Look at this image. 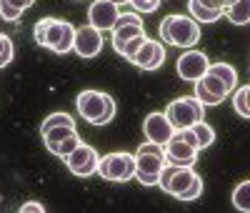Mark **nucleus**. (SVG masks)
Here are the masks:
<instances>
[{
  "label": "nucleus",
  "instance_id": "1",
  "mask_svg": "<svg viewBox=\"0 0 250 213\" xmlns=\"http://www.w3.org/2000/svg\"><path fill=\"white\" fill-rule=\"evenodd\" d=\"M33 38H35L38 46L53 50L55 55H65V53L73 50L75 28H73V23H68V20H62V18H43L35 23Z\"/></svg>",
  "mask_w": 250,
  "mask_h": 213
},
{
  "label": "nucleus",
  "instance_id": "2",
  "mask_svg": "<svg viewBox=\"0 0 250 213\" xmlns=\"http://www.w3.org/2000/svg\"><path fill=\"white\" fill-rule=\"evenodd\" d=\"M160 38L163 43L175 48H193L200 40V23L190 15H165L160 20Z\"/></svg>",
  "mask_w": 250,
  "mask_h": 213
},
{
  "label": "nucleus",
  "instance_id": "3",
  "mask_svg": "<svg viewBox=\"0 0 250 213\" xmlns=\"http://www.w3.org/2000/svg\"><path fill=\"white\" fill-rule=\"evenodd\" d=\"M75 108L90 125H105L115 118V100L103 91H83L75 98Z\"/></svg>",
  "mask_w": 250,
  "mask_h": 213
},
{
  "label": "nucleus",
  "instance_id": "4",
  "mask_svg": "<svg viewBox=\"0 0 250 213\" xmlns=\"http://www.w3.org/2000/svg\"><path fill=\"white\" fill-rule=\"evenodd\" d=\"M168 158H165V148L158 143H143L135 153V178L143 186H158L160 170L165 168Z\"/></svg>",
  "mask_w": 250,
  "mask_h": 213
},
{
  "label": "nucleus",
  "instance_id": "5",
  "mask_svg": "<svg viewBox=\"0 0 250 213\" xmlns=\"http://www.w3.org/2000/svg\"><path fill=\"white\" fill-rule=\"evenodd\" d=\"M200 176L193 170V166H175V163H165V168L160 170L158 186L165 190L168 196H175L178 201L193 188V183Z\"/></svg>",
  "mask_w": 250,
  "mask_h": 213
},
{
  "label": "nucleus",
  "instance_id": "6",
  "mask_svg": "<svg viewBox=\"0 0 250 213\" xmlns=\"http://www.w3.org/2000/svg\"><path fill=\"white\" fill-rule=\"evenodd\" d=\"M165 116H168L175 131H180V128H190V125L205 120V105L195 95H183V98H175L165 108Z\"/></svg>",
  "mask_w": 250,
  "mask_h": 213
},
{
  "label": "nucleus",
  "instance_id": "7",
  "mask_svg": "<svg viewBox=\"0 0 250 213\" xmlns=\"http://www.w3.org/2000/svg\"><path fill=\"white\" fill-rule=\"evenodd\" d=\"M98 176L110 183H128L130 178H135V156L125 151L103 156L98 163Z\"/></svg>",
  "mask_w": 250,
  "mask_h": 213
},
{
  "label": "nucleus",
  "instance_id": "8",
  "mask_svg": "<svg viewBox=\"0 0 250 213\" xmlns=\"http://www.w3.org/2000/svg\"><path fill=\"white\" fill-rule=\"evenodd\" d=\"M62 161H65V166H68V170H70L73 176H78V178H88V176L98 173L100 156H98V151H95L93 145L80 143L75 151H73L68 158H62Z\"/></svg>",
  "mask_w": 250,
  "mask_h": 213
},
{
  "label": "nucleus",
  "instance_id": "9",
  "mask_svg": "<svg viewBox=\"0 0 250 213\" xmlns=\"http://www.w3.org/2000/svg\"><path fill=\"white\" fill-rule=\"evenodd\" d=\"M110 33H113V38H110L113 50L115 53H123L125 43H130L138 35H145V28H143V20H140L138 13H120L118 23H115V28Z\"/></svg>",
  "mask_w": 250,
  "mask_h": 213
},
{
  "label": "nucleus",
  "instance_id": "10",
  "mask_svg": "<svg viewBox=\"0 0 250 213\" xmlns=\"http://www.w3.org/2000/svg\"><path fill=\"white\" fill-rule=\"evenodd\" d=\"M230 93H233V91L228 88V85H225L218 75H213L210 71H208L200 80H195V98H198L203 105H220Z\"/></svg>",
  "mask_w": 250,
  "mask_h": 213
},
{
  "label": "nucleus",
  "instance_id": "11",
  "mask_svg": "<svg viewBox=\"0 0 250 213\" xmlns=\"http://www.w3.org/2000/svg\"><path fill=\"white\" fill-rule=\"evenodd\" d=\"M208 68H210V60H208V55L203 50H193V48H188L180 58H178V75L188 83H195L200 80Z\"/></svg>",
  "mask_w": 250,
  "mask_h": 213
},
{
  "label": "nucleus",
  "instance_id": "12",
  "mask_svg": "<svg viewBox=\"0 0 250 213\" xmlns=\"http://www.w3.org/2000/svg\"><path fill=\"white\" fill-rule=\"evenodd\" d=\"M120 18V5L113 3V0H95L88 8V23L98 30H113L115 23Z\"/></svg>",
  "mask_w": 250,
  "mask_h": 213
},
{
  "label": "nucleus",
  "instance_id": "13",
  "mask_svg": "<svg viewBox=\"0 0 250 213\" xmlns=\"http://www.w3.org/2000/svg\"><path fill=\"white\" fill-rule=\"evenodd\" d=\"M103 30L93 28L90 23L88 25H80L75 28V43H73V50L80 55V58H95L100 50H103Z\"/></svg>",
  "mask_w": 250,
  "mask_h": 213
},
{
  "label": "nucleus",
  "instance_id": "14",
  "mask_svg": "<svg viewBox=\"0 0 250 213\" xmlns=\"http://www.w3.org/2000/svg\"><path fill=\"white\" fill-rule=\"evenodd\" d=\"M143 133L150 143H158V145L165 148V143L175 136V128H173V123L168 120L165 113H150L143 120Z\"/></svg>",
  "mask_w": 250,
  "mask_h": 213
},
{
  "label": "nucleus",
  "instance_id": "15",
  "mask_svg": "<svg viewBox=\"0 0 250 213\" xmlns=\"http://www.w3.org/2000/svg\"><path fill=\"white\" fill-rule=\"evenodd\" d=\"M130 63L135 68H140V71H158L163 63H165V46L163 43H158V40H145L143 43V48L130 58Z\"/></svg>",
  "mask_w": 250,
  "mask_h": 213
},
{
  "label": "nucleus",
  "instance_id": "16",
  "mask_svg": "<svg viewBox=\"0 0 250 213\" xmlns=\"http://www.w3.org/2000/svg\"><path fill=\"white\" fill-rule=\"evenodd\" d=\"M165 158H168V163H175V166H193L198 161V148L190 145L175 131V136L165 143Z\"/></svg>",
  "mask_w": 250,
  "mask_h": 213
},
{
  "label": "nucleus",
  "instance_id": "17",
  "mask_svg": "<svg viewBox=\"0 0 250 213\" xmlns=\"http://www.w3.org/2000/svg\"><path fill=\"white\" fill-rule=\"evenodd\" d=\"M188 10H190V18L198 20V23H215L220 20L225 13L223 10H215V8H208L200 0H188Z\"/></svg>",
  "mask_w": 250,
  "mask_h": 213
},
{
  "label": "nucleus",
  "instance_id": "18",
  "mask_svg": "<svg viewBox=\"0 0 250 213\" xmlns=\"http://www.w3.org/2000/svg\"><path fill=\"white\" fill-rule=\"evenodd\" d=\"M228 23L233 25H245L250 23V0H235V3L225 10Z\"/></svg>",
  "mask_w": 250,
  "mask_h": 213
},
{
  "label": "nucleus",
  "instance_id": "19",
  "mask_svg": "<svg viewBox=\"0 0 250 213\" xmlns=\"http://www.w3.org/2000/svg\"><path fill=\"white\" fill-rule=\"evenodd\" d=\"M208 71H210L213 75H218L230 91H235V85H238V71L230 66V63H210V68H208Z\"/></svg>",
  "mask_w": 250,
  "mask_h": 213
},
{
  "label": "nucleus",
  "instance_id": "20",
  "mask_svg": "<svg viewBox=\"0 0 250 213\" xmlns=\"http://www.w3.org/2000/svg\"><path fill=\"white\" fill-rule=\"evenodd\" d=\"M233 206L243 213H250V181H243L233 188V196H230Z\"/></svg>",
  "mask_w": 250,
  "mask_h": 213
},
{
  "label": "nucleus",
  "instance_id": "21",
  "mask_svg": "<svg viewBox=\"0 0 250 213\" xmlns=\"http://www.w3.org/2000/svg\"><path fill=\"white\" fill-rule=\"evenodd\" d=\"M233 108L240 118H250V85H243V88L235 91L233 95Z\"/></svg>",
  "mask_w": 250,
  "mask_h": 213
},
{
  "label": "nucleus",
  "instance_id": "22",
  "mask_svg": "<svg viewBox=\"0 0 250 213\" xmlns=\"http://www.w3.org/2000/svg\"><path fill=\"white\" fill-rule=\"evenodd\" d=\"M193 128V133H195V138H198V145H200V151L203 148H208V145H213V141H215V131L210 125H208L205 120H200V123H195V125H190Z\"/></svg>",
  "mask_w": 250,
  "mask_h": 213
},
{
  "label": "nucleus",
  "instance_id": "23",
  "mask_svg": "<svg viewBox=\"0 0 250 213\" xmlns=\"http://www.w3.org/2000/svg\"><path fill=\"white\" fill-rule=\"evenodd\" d=\"M55 125H75V120L68 116V113H62V111H58V113H50L43 123H40V136L43 133H48L50 128H55Z\"/></svg>",
  "mask_w": 250,
  "mask_h": 213
},
{
  "label": "nucleus",
  "instance_id": "24",
  "mask_svg": "<svg viewBox=\"0 0 250 213\" xmlns=\"http://www.w3.org/2000/svg\"><path fill=\"white\" fill-rule=\"evenodd\" d=\"M13 55H15V48H13V40L8 35L0 33V68H5L8 63H13Z\"/></svg>",
  "mask_w": 250,
  "mask_h": 213
},
{
  "label": "nucleus",
  "instance_id": "25",
  "mask_svg": "<svg viewBox=\"0 0 250 213\" xmlns=\"http://www.w3.org/2000/svg\"><path fill=\"white\" fill-rule=\"evenodd\" d=\"M20 15H23V10H18L15 5H10L8 0H0V18H3V20L15 23V20H20Z\"/></svg>",
  "mask_w": 250,
  "mask_h": 213
},
{
  "label": "nucleus",
  "instance_id": "26",
  "mask_svg": "<svg viewBox=\"0 0 250 213\" xmlns=\"http://www.w3.org/2000/svg\"><path fill=\"white\" fill-rule=\"evenodd\" d=\"M145 40H148V35H138V38H133L130 43H125V48H123V53H120V55L130 60V58H133V55H135V53L143 48V43H145Z\"/></svg>",
  "mask_w": 250,
  "mask_h": 213
},
{
  "label": "nucleus",
  "instance_id": "27",
  "mask_svg": "<svg viewBox=\"0 0 250 213\" xmlns=\"http://www.w3.org/2000/svg\"><path fill=\"white\" fill-rule=\"evenodd\" d=\"M130 5L135 8V13H155L160 0H130Z\"/></svg>",
  "mask_w": 250,
  "mask_h": 213
},
{
  "label": "nucleus",
  "instance_id": "28",
  "mask_svg": "<svg viewBox=\"0 0 250 213\" xmlns=\"http://www.w3.org/2000/svg\"><path fill=\"white\" fill-rule=\"evenodd\" d=\"M200 193H203V178H198L195 183H193V188L188 190V193L180 198L183 203H188V201H195V198H200Z\"/></svg>",
  "mask_w": 250,
  "mask_h": 213
},
{
  "label": "nucleus",
  "instance_id": "29",
  "mask_svg": "<svg viewBox=\"0 0 250 213\" xmlns=\"http://www.w3.org/2000/svg\"><path fill=\"white\" fill-rule=\"evenodd\" d=\"M200 3H205L208 8H215V10H228V8H230L233 3H235V0H200Z\"/></svg>",
  "mask_w": 250,
  "mask_h": 213
},
{
  "label": "nucleus",
  "instance_id": "30",
  "mask_svg": "<svg viewBox=\"0 0 250 213\" xmlns=\"http://www.w3.org/2000/svg\"><path fill=\"white\" fill-rule=\"evenodd\" d=\"M20 213H45V206L38 203V201H28L20 206Z\"/></svg>",
  "mask_w": 250,
  "mask_h": 213
},
{
  "label": "nucleus",
  "instance_id": "31",
  "mask_svg": "<svg viewBox=\"0 0 250 213\" xmlns=\"http://www.w3.org/2000/svg\"><path fill=\"white\" fill-rule=\"evenodd\" d=\"M8 3H10V5H15L18 10H25V8H30L28 0H8Z\"/></svg>",
  "mask_w": 250,
  "mask_h": 213
},
{
  "label": "nucleus",
  "instance_id": "32",
  "mask_svg": "<svg viewBox=\"0 0 250 213\" xmlns=\"http://www.w3.org/2000/svg\"><path fill=\"white\" fill-rule=\"evenodd\" d=\"M113 3H118V5H123V3H130V0H113Z\"/></svg>",
  "mask_w": 250,
  "mask_h": 213
},
{
  "label": "nucleus",
  "instance_id": "33",
  "mask_svg": "<svg viewBox=\"0 0 250 213\" xmlns=\"http://www.w3.org/2000/svg\"><path fill=\"white\" fill-rule=\"evenodd\" d=\"M28 3H30V5H33V3H35V0H28Z\"/></svg>",
  "mask_w": 250,
  "mask_h": 213
}]
</instances>
